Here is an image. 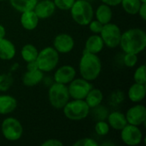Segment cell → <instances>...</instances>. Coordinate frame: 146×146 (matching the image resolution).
Here are the masks:
<instances>
[{
	"mask_svg": "<svg viewBox=\"0 0 146 146\" xmlns=\"http://www.w3.org/2000/svg\"><path fill=\"white\" fill-rule=\"evenodd\" d=\"M104 48V43L99 34H92L89 36L85 43V50L87 52L98 55Z\"/></svg>",
	"mask_w": 146,
	"mask_h": 146,
	"instance_id": "d6986e66",
	"label": "cell"
},
{
	"mask_svg": "<svg viewBox=\"0 0 146 146\" xmlns=\"http://www.w3.org/2000/svg\"><path fill=\"white\" fill-rule=\"evenodd\" d=\"M69 11L73 21L82 27L87 26L94 18V9L88 0H75Z\"/></svg>",
	"mask_w": 146,
	"mask_h": 146,
	"instance_id": "3957f363",
	"label": "cell"
},
{
	"mask_svg": "<svg viewBox=\"0 0 146 146\" xmlns=\"http://www.w3.org/2000/svg\"><path fill=\"white\" fill-rule=\"evenodd\" d=\"M60 60V54L53 48V46H46L38 50L36 58L38 68L43 73H50L57 68Z\"/></svg>",
	"mask_w": 146,
	"mask_h": 146,
	"instance_id": "5b68a950",
	"label": "cell"
},
{
	"mask_svg": "<svg viewBox=\"0 0 146 146\" xmlns=\"http://www.w3.org/2000/svg\"><path fill=\"white\" fill-rule=\"evenodd\" d=\"M68 86L70 98L85 99L87 93L93 87L92 83L83 78H74Z\"/></svg>",
	"mask_w": 146,
	"mask_h": 146,
	"instance_id": "30bf717a",
	"label": "cell"
},
{
	"mask_svg": "<svg viewBox=\"0 0 146 146\" xmlns=\"http://www.w3.org/2000/svg\"><path fill=\"white\" fill-rule=\"evenodd\" d=\"M5 36H6V29L2 24H0V39L5 38Z\"/></svg>",
	"mask_w": 146,
	"mask_h": 146,
	"instance_id": "ab89813d",
	"label": "cell"
},
{
	"mask_svg": "<svg viewBox=\"0 0 146 146\" xmlns=\"http://www.w3.org/2000/svg\"><path fill=\"white\" fill-rule=\"evenodd\" d=\"M48 100L51 107L62 110L70 100L68 86L57 82L51 84L48 90Z\"/></svg>",
	"mask_w": 146,
	"mask_h": 146,
	"instance_id": "8992f818",
	"label": "cell"
},
{
	"mask_svg": "<svg viewBox=\"0 0 146 146\" xmlns=\"http://www.w3.org/2000/svg\"><path fill=\"white\" fill-rule=\"evenodd\" d=\"M138 15H139V17L143 20V21H145L146 20V3H142L139 9V12H138Z\"/></svg>",
	"mask_w": 146,
	"mask_h": 146,
	"instance_id": "8d00e7d4",
	"label": "cell"
},
{
	"mask_svg": "<svg viewBox=\"0 0 146 146\" xmlns=\"http://www.w3.org/2000/svg\"><path fill=\"white\" fill-rule=\"evenodd\" d=\"M94 17L103 25L111 22L113 19L112 7L104 3H101L94 10Z\"/></svg>",
	"mask_w": 146,
	"mask_h": 146,
	"instance_id": "7402d4cb",
	"label": "cell"
},
{
	"mask_svg": "<svg viewBox=\"0 0 146 146\" xmlns=\"http://www.w3.org/2000/svg\"><path fill=\"white\" fill-rule=\"evenodd\" d=\"M140 1H141L142 3H146V0H140Z\"/></svg>",
	"mask_w": 146,
	"mask_h": 146,
	"instance_id": "b9f144b4",
	"label": "cell"
},
{
	"mask_svg": "<svg viewBox=\"0 0 146 146\" xmlns=\"http://www.w3.org/2000/svg\"><path fill=\"white\" fill-rule=\"evenodd\" d=\"M101 145L102 146H113V145H115V143H113V142H104V143H102V144H101Z\"/></svg>",
	"mask_w": 146,
	"mask_h": 146,
	"instance_id": "60d3db41",
	"label": "cell"
},
{
	"mask_svg": "<svg viewBox=\"0 0 146 146\" xmlns=\"http://www.w3.org/2000/svg\"><path fill=\"white\" fill-rule=\"evenodd\" d=\"M119 47L124 53L140 54L146 48V33L139 27H133L121 33Z\"/></svg>",
	"mask_w": 146,
	"mask_h": 146,
	"instance_id": "6da1fadb",
	"label": "cell"
},
{
	"mask_svg": "<svg viewBox=\"0 0 146 146\" xmlns=\"http://www.w3.org/2000/svg\"><path fill=\"white\" fill-rule=\"evenodd\" d=\"M125 99V94L122 91H115L114 92L110 98V103L111 105L118 106L120 105Z\"/></svg>",
	"mask_w": 146,
	"mask_h": 146,
	"instance_id": "1f68e13d",
	"label": "cell"
},
{
	"mask_svg": "<svg viewBox=\"0 0 146 146\" xmlns=\"http://www.w3.org/2000/svg\"><path fill=\"white\" fill-rule=\"evenodd\" d=\"M56 9V8L52 0H38L33 11L36 13L39 20H46L54 15Z\"/></svg>",
	"mask_w": 146,
	"mask_h": 146,
	"instance_id": "5bb4252c",
	"label": "cell"
},
{
	"mask_svg": "<svg viewBox=\"0 0 146 146\" xmlns=\"http://www.w3.org/2000/svg\"><path fill=\"white\" fill-rule=\"evenodd\" d=\"M0 1H5V0H0Z\"/></svg>",
	"mask_w": 146,
	"mask_h": 146,
	"instance_id": "7bdbcfd3",
	"label": "cell"
},
{
	"mask_svg": "<svg viewBox=\"0 0 146 146\" xmlns=\"http://www.w3.org/2000/svg\"><path fill=\"white\" fill-rule=\"evenodd\" d=\"M14 79L11 74L4 73L0 74V92H8L13 86Z\"/></svg>",
	"mask_w": 146,
	"mask_h": 146,
	"instance_id": "4316f807",
	"label": "cell"
},
{
	"mask_svg": "<svg viewBox=\"0 0 146 146\" xmlns=\"http://www.w3.org/2000/svg\"><path fill=\"white\" fill-rule=\"evenodd\" d=\"M1 133L6 140L9 142H16L23 136L24 128L18 119L9 116L3 119L1 123Z\"/></svg>",
	"mask_w": 146,
	"mask_h": 146,
	"instance_id": "52a82bcc",
	"label": "cell"
},
{
	"mask_svg": "<svg viewBox=\"0 0 146 146\" xmlns=\"http://www.w3.org/2000/svg\"><path fill=\"white\" fill-rule=\"evenodd\" d=\"M74 146H98L99 144L98 141H96L95 139H92V138H82L78 140H76L74 144Z\"/></svg>",
	"mask_w": 146,
	"mask_h": 146,
	"instance_id": "836d02e7",
	"label": "cell"
},
{
	"mask_svg": "<svg viewBox=\"0 0 146 146\" xmlns=\"http://www.w3.org/2000/svg\"><path fill=\"white\" fill-rule=\"evenodd\" d=\"M18 106L15 97L9 94H0V115H8L12 114Z\"/></svg>",
	"mask_w": 146,
	"mask_h": 146,
	"instance_id": "9a60e30c",
	"label": "cell"
},
{
	"mask_svg": "<svg viewBox=\"0 0 146 146\" xmlns=\"http://www.w3.org/2000/svg\"><path fill=\"white\" fill-rule=\"evenodd\" d=\"M74 39L72 35L62 33L57 34L53 39V48L59 54H68L74 48Z\"/></svg>",
	"mask_w": 146,
	"mask_h": 146,
	"instance_id": "7c38bea8",
	"label": "cell"
},
{
	"mask_svg": "<svg viewBox=\"0 0 146 146\" xmlns=\"http://www.w3.org/2000/svg\"><path fill=\"white\" fill-rule=\"evenodd\" d=\"M62 110L65 117L73 121H80L85 120L91 113V109L84 99L70 98V100Z\"/></svg>",
	"mask_w": 146,
	"mask_h": 146,
	"instance_id": "277c9868",
	"label": "cell"
},
{
	"mask_svg": "<svg viewBox=\"0 0 146 146\" xmlns=\"http://www.w3.org/2000/svg\"><path fill=\"white\" fill-rule=\"evenodd\" d=\"M102 3L107 4L110 7H115L121 4V0H100Z\"/></svg>",
	"mask_w": 146,
	"mask_h": 146,
	"instance_id": "74e56055",
	"label": "cell"
},
{
	"mask_svg": "<svg viewBox=\"0 0 146 146\" xmlns=\"http://www.w3.org/2000/svg\"><path fill=\"white\" fill-rule=\"evenodd\" d=\"M121 33L122 32L120 27L115 23H112L111 21L104 25L99 35L104 43V46H107L110 49H115L120 45Z\"/></svg>",
	"mask_w": 146,
	"mask_h": 146,
	"instance_id": "ba28073f",
	"label": "cell"
},
{
	"mask_svg": "<svg viewBox=\"0 0 146 146\" xmlns=\"http://www.w3.org/2000/svg\"><path fill=\"white\" fill-rule=\"evenodd\" d=\"M38 54V48L33 44H26L22 46L21 50V56L22 60L27 63L36 60Z\"/></svg>",
	"mask_w": 146,
	"mask_h": 146,
	"instance_id": "cb8c5ba5",
	"label": "cell"
},
{
	"mask_svg": "<svg viewBox=\"0 0 146 146\" xmlns=\"http://www.w3.org/2000/svg\"><path fill=\"white\" fill-rule=\"evenodd\" d=\"M106 121L109 123L110 128L115 131H121L127 124L125 114L117 110L110 112Z\"/></svg>",
	"mask_w": 146,
	"mask_h": 146,
	"instance_id": "ffe728a7",
	"label": "cell"
},
{
	"mask_svg": "<svg viewBox=\"0 0 146 146\" xmlns=\"http://www.w3.org/2000/svg\"><path fill=\"white\" fill-rule=\"evenodd\" d=\"M127 124L140 127L146 121V108L140 103L131 106L125 114Z\"/></svg>",
	"mask_w": 146,
	"mask_h": 146,
	"instance_id": "8fae6325",
	"label": "cell"
},
{
	"mask_svg": "<svg viewBox=\"0 0 146 146\" xmlns=\"http://www.w3.org/2000/svg\"><path fill=\"white\" fill-rule=\"evenodd\" d=\"M142 4L140 0H121V4L123 10L131 15H138L139 9Z\"/></svg>",
	"mask_w": 146,
	"mask_h": 146,
	"instance_id": "484cf974",
	"label": "cell"
},
{
	"mask_svg": "<svg viewBox=\"0 0 146 146\" xmlns=\"http://www.w3.org/2000/svg\"><path fill=\"white\" fill-rule=\"evenodd\" d=\"M11 7L16 11L22 13L33 10L38 0H9Z\"/></svg>",
	"mask_w": 146,
	"mask_h": 146,
	"instance_id": "d4e9b609",
	"label": "cell"
},
{
	"mask_svg": "<svg viewBox=\"0 0 146 146\" xmlns=\"http://www.w3.org/2000/svg\"><path fill=\"white\" fill-rule=\"evenodd\" d=\"M37 68H38V66H37L36 61L27 63V70H32V69H37Z\"/></svg>",
	"mask_w": 146,
	"mask_h": 146,
	"instance_id": "f35d334b",
	"label": "cell"
},
{
	"mask_svg": "<svg viewBox=\"0 0 146 146\" xmlns=\"http://www.w3.org/2000/svg\"><path fill=\"white\" fill-rule=\"evenodd\" d=\"M127 95L128 99L133 104L141 103L145 98L146 86L134 82L129 86Z\"/></svg>",
	"mask_w": 146,
	"mask_h": 146,
	"instance_id": "e0dca14e",
	"label": "cell"
},
{
	"mask_svg": "<svg viewBox=\"0 0 146 146\" xmlns=\"http://www.w3.org/2000/svg\"><path fill=\"white\" fill-rule=\"evenodd\" d=\"M102 72V62L98 55L83 51L79 62V73L81 78L92 82Z\"/></svg>",
	"mask_w": 146,
	"mask_h": 146,
	"instance_id": "7a4b0ae2",
	"label": "cell"
},
{
	"mask_svg": "<svg viewBox=\"0 0 146 146\" xmlns=\"http://www.w3.org/2000/svg\"><path fill=\"white\" fill-rule=\"evenodd\" d=\"M94 131L98 136L104 137L109 134L110 131V127L106 120L97 121L95 127H94Z\"/></svg>",
	"mask_w": 146,
	"mask_h": 146,
	"instance_id": "83f0119b",
	"label": "cell"
},
{
	"mask_svg": "<svg viewBox=\"0 0 146 146\" xmlns=\"http://www.w3.org/2000/svg\"><path fill=\"white\" fill-rule=\"evenodd\" d=\"M76 75L77 71L74 67L68 64H65L55 69L53 80L54 82L68 85L74 78H76Z\"/></svg>",
	"mask_w": 146,
	"mask_h": 146,
	"instance_id": "4fadbf2b",
	"label": "cell"
},
{
	"mask_svg": "<svg viewBox=\"0 0 146 146\" xmlns=\"http://www.w3.org/2000/svg\"><path fill=\"white\" fill-rule=\"evenodd\" d=\"M133 80L135 83L145 85L146 84V67L145 64L139 65L133 73Z\"/></svg>",
	"mask_w": 146,
	"mask_h": 146,
	"instance_id": "f1b7e54d",
	"label": "cell"
},
{
	"mask_svg": "<svg viewBox=\"0 0 146 146\" xmlns=\"http://www.w3.org/2000/svg\"><path fill=\"white\" fill-rule=\"evenodd\" d=\"M84 100L86 101L89 108L92 110L98 106L99 104H102L104 101V93L100 89L92 87L91 91L87 93Z\"/></svg>",
	"mask_w": 146,
	"mask_h": 146,
	"instance_id": "603a6c76",
	"label": "cell"
},
{
	"mask_svg": "<svg viewBox=\"0 0 146 146\" xmlns=\"http://www.w3.org/2000/svg\"><path fill=\"white\" fill-rule=\"evenodd\" d=\"M87 27H89L90 31L93 34H99L102 28H103V27H104V25L95 19V20H92V21L87 25Z\"/></svg>",
	"mask_w": 146,
	"mask_h": 146,
	"instance_id": "e575fe53",
	"label": "cell"
},
{
	"mask_svg": "<svg viewBox=\"0 0 146 146\" xmlns=\"http://www.w3.org/2000/svg\"><path fill=\"white\" fill-rule=\"evenodd\" d=\"M38 22L39 18L33 11V9L21 13L20 23L24 29L27 31H33L37 28V27L38 26Z\"/></svg>",
	"mask_w": 146,
	"mask_h": 146,
	"instance_id": "ac0fdd59",
	"label": "cell"
},
{
	"mask_svg": "<svg viewBox=\"0 0 146 146\" xmlns=\"http://www.w3.org/2000/svg\"><path fill=\"white\" fill-rule=\"evenodd\" d=\"M44 73H43L38 68L27 70L22 75L21 80L25 86L33 87L42 82V80H44Z\"/></svg>",
	"mask_w": 146,
	"mask_h": 146,
	"instance_id": "2e32d148",
	"label": "cell"
},
{
	"mask_svg": "<svg viewBox=\"0 0 146 146\" xmlns=\"http://www.w3.org/2000/svg\"><path fill=\"white\" fill-rule=\"evenodd\" d=\"M92 115L96 121H102V120H106L107 116L110 113L108 108L104 107L102 104H99L98 106L92 109Z\"/></svg>",
	"mask_w": 146,
	"mask_h": 146,
	"instance_id": "f546056e",
	"label": "cell"
},
{
	"mask_svg": "<svg viewBox=\"0 0 146 146\" xmlns=\"http://www.w3.org/2000/svg\"><path fill=\"white\" fill-rule=\"evenodd\" d=\"M42 146H62L63 142L56 139H49L41 143Z\"/></svg>",
	"mask_w": 146,
	"mask_h": 146,
	"instance_id": "d590c367",
	"label": "cell"
},
{
	"mask_svg": "<svg viewBox=\"0 0 146 146\" xmlns=\"http://www.w3.org/2000/svg\"><path fill=\"white\" fill-rule=\"evenodd\" d=\"M120 137L123 144L128 146L141 145L144 139V134L139 127L127 124L121 131Z\"/></svg>",
	"mask_w": 146,
	"mask_h": 146,
	"instance_id": "9c48e42d",
	"label": "cell"
},
{
	"mask_svg": "<svg viewBox=\"0 0 146 146\" xmlns=\"http://www.w3.org/2000/svg\"><path fill=\"white\" fill-rule=\"evenodd\" d=\"M16 55V48L12 41L3 38L0 39V59L3 61H10Z\"/></svg>",
	"mask_w": 146,
	"mask_h": 146,
	"instance_id": "44dd1931",
	"label": "cell"
},
{
	"mask_svg": "<svg viewBox=\"0 0 146 146\" xmlns=\"http://www.w3.org/2000/svg\"><path fill=\"white\" fill-rule=\"evenodd\" d=\"M123 64L127 68H134L139 62V57L137 54L133 53H124L123 56Z\"/></svg>",
	"mask_w": 146,
	"mask_h": 146,
	"instance_id": "4dcf8cb0",
	"label": "cell"
},
{
	"mask_svg": "<svg viewBox=\"0 0 146 146\" xmlns=\"http://www.w3.org/2000/svg\"><path fill=\"white\" fill-rule=\"evenodd\" d=\"M52 1L56 9L63 11H68L71 9L75 0H52Z\"/></svg>",
	"mask_w": 146,
	"mask_h": 146,
	"instance_id": "d6a6232c",
	"label": "cell"
}]
</instances>
